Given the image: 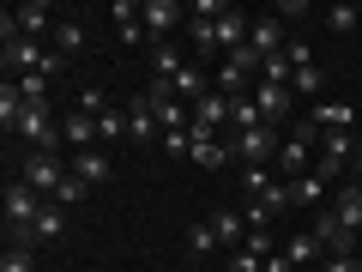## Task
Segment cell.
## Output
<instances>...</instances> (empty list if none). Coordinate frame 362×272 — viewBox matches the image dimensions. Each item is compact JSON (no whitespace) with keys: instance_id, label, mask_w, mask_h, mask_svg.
<instances>
[{"instance_id":"1","label":"cell","mask_w":362,"mask_h":272,"mask_svg":"<svg viewBox=\"0 0 362 272\" xmlns=\"http://www.w3.org/2000/svg\"><path fill=\"white\" fill-rule=\"evenodd\" d=\"M278 145H284V140H278V133L259 121V128H242V133H235L230 152H235V157H247V169H266V164H278Z\"/></svg>"},{"instance_id":"2","label":"cell","mask_w":362,"mask_h":272,"mask_svg":"<svg viewBox=\"0 0 362 272\" xmlns=\"http://www.w3.org/2000/svg\"><path fill=\"white\" fill-rule=\"evenodd\" d=\"M18 176L37 188V194H61V181H66V164L54 152H25V164H18Z\"/></svg>"},{"instance_id":"3","label":"cell","mask_w":362,"mask_h":272,"mask_svg":"<svg viewBox=\"0 0 362 272\" xmlns=\"http://www.w3.org/2000/svg\"><path fill=\"white\" fill-rule=\"evenodd\" d=\"M42 61H49V49H42L37 37H18L0 49V67H6V79H25V73H42Z\"/></svg>"},{"instance_id":"4","label":"cell","mask_w":362,"mask_h":272,"mask_svg":"<svg viewBox=\"0 0 362 272\" xmlns=\"http://www.w3.org/2000/svg\"><path fill=\"white\" fill-rule=\"evenodd\" d=\"M247 73L259 79V55H254V42H247V49H235V55H223V67H218V91H223V97H242Z\"/></svg>"},{"instance_id":"5","label":"cell","mask_w":362,"mask_h":272,"mask_svg":"<svg viewBox=\"0 0 362 272\" xmlns=\"http://www.w3.org/2000/svg\"><path fill=\"white\" fill-rule=\"evenodd\" d=\"M223 121H230V97H223V91H206L194 103V140H218Z\"/></svg>"},{"instance_id":"6","label":"cell","mask_w":362,"mask_h":272,"mask_svg":"<svg viewBox=\"0 0 362 272\" xmlns=\"http://www.w3.org/2000/svg\"><path fill=\"white\" fill-rule=\"evenodd\" d=\"M314 236H320V248H326V254H338V260H356V248H350L356 236H350L344 224H338V212H332V206H326L320 218H314Z\"/></svg>"},{"instance_id":"7","label":"cell","mask_w":362,"mask_h":272,"mask_svg":"<svg viewBox=\"0 0 362 272\" xmlns=\"http://www.w3.org/2000/svg\"><path fill=\"white\" fill-rule=\"evenodd\" d=\"M181 18H187V6H181V0H145V37H151V42H163Z\"/></svg>"},{"instance_id":"8","label":"cell","mask_w":362,"mask_h":272,"mask_svg":"<svg viewBox=\"0 0 362 272\" xmlns=\"http://www.w3.org/2000/svg\"><path fill=\"white\" fill-rule=\"evenodd\" d=\"M332 212H338V224H344L350 236L362 230V181H338L332 188Z\"/></svg>"},{"instance_id":"9","label":"cell","mask_w":362,"mask_h":272,"mask_svg":"<svg viewBox=\"0 0 362 272\" xmlns=\"http://www.w3.org/2000/svg\"><path fill=\"white\" fill-rule=\"evenodd\" d=\"M247 97H254V109H259L266 121L290 115V103H296V91H290V85H259V79H254V91H247Z\"/></svg>"},{"instance_id":"10","label":"cell","mask_w":362,"mask_h":272,"mask_svg":"<svg viewBox=\"0 0 362 272\" xmlns=\"http://www.w3.org/2000/svg\"><path fill=\"white\" fill-rule=\"evenodd\" d=\"M247 42H254V55H259V61H266V55H284V49H290L284 18H278V13H272V18H254V37H247Z\"/></svg>"},{"instance_id":"11","label":"cell","mask_w":362,"mask_h":272,"mask_svg":"<svg viewBox=\"0 0 362 272\" xmlns=\"http://www.w3.org/2000/svg\"><path fill=\"white\" fill-rule=\"evenodd\" d=\"M13 18H18V30H25V37H37V42H49V30L61 25V18H54L42 0H25V6H13Z\"/></svg>"},{"instance_id":"12","label":"cell","mask_w":362,"mask_h":272,"mask_svg":"<svg viewBox=\"0 0 362 272\" xmlns=\"http://www.w3.org/2000/svg\"><path fill=\"white\" fill-rule=\"evenodd\" d=\"M247 37H254V18L230 6V13L218 18V49H223V55H235V49H247Z\"/></svg>"},{"instance_id":"13","label":"cell","mask_w":362,"mask_h":272,"mask_svg":"<svg viewBox=\"0 0 362 272\" xmlns=\"http://www.w3.org/2000/svg\"><path fill=\"white\" fill-rule=\"evenodd\" d=\"M66 169H73V176L85 181V188H97V181H109V157L97 152V145H90V152H73V157H66Z\"/></svg>"},{"instance_id":"14","label":"cell","mask_w":362,"mask_h":272,"mask_svg":"<svg viewBox=\"0 0 362 272\" xmlns=\"http://www.w3.org/2000/svg\"><path fill=\"white\" fill-rule=\"evenodd\" d=\"M157 128H163V121H157V109H151V97H133V103H127V140H151V133Z\"/></svg>"},{"instance_id":"15","label":"cell","mask_w":362,"mask_h":272,"mask_svg":"<svg viewBox=\"0 0 362 272\" xmlns=\"http://www.w3.org/2000/svg\"><path fill=\"white\" fill-rule=\"evenodd\" d=\"M211 230H218V248H223V254L247 248V218H242V212H218V218H211Z\"/></svg>"},{"instance_id":"16","label":"cell","mask_w":362,"mask_h":272,"mask_svg":"<svg viewBox=\"0 0 362 272\" xmlns=\"http://www.w3.org/2000/svg\"><path fill=\"white\" fill-rule=\"evenodd\" d=\"M308 121H314L320 133H350L356 109H350V103H314V109H308Z\"/></svg>"},{"instance_id":"17","label":"cell","mask_w":362,"mask_h":272,"mask_svg":"<svg viewBox=\"0 0 362 272\" xmlns=\"http://www.w3.org/2000/svg\"><path fill=\"white\" fill-rule=\"evenodd\" d=\"M290 206H332V194H326V181L308 169V176L290 181Z\"/></svg>"},{"instance_id":"18","label":"cell","mask_w":362,"mask_h":272,"mask_svg":"<svg viewBox=\"0 0 362 272\" xmlns=\"http://www.w3.org/2000/svg\"><path fill=\"white\" fill-rule=\"evenodd\" d=\"M49 49L61 55V61H66V55H78V49H85V25H78V18H61V25L49 30Z\"/></svg>"},{"instance_id":"19","label":"cell","mask_w":362,"mask_h":272,"mask_svg":"<svg viewBox=\"0 0 362 272\" xmlns=\"http://www.w3.org/2000/svg\"><path fill=\"white\" fill-rule=\"evenodd\" d=\"M61 133H66V145H73V152H90V140H97V115H85V109H78V115L61 121Z\"/></svg>"},{"instance_id":"20","label":"cell","mask_w":362,"mask_h":272,"mask_svg":"<svg viewBox=\"0 0 362 272\" xmlns=\"http://www.w3.org/2000/svg\"><path fill=\"white\" fill-rule=\"evenodd\" d=\"M18 115H25V97H18V85L6 79V85H0V128L18 133Z\"/></svg>"},{"instance_id":"21","label":"cell","mask_w":362,"mask_h":272,"mask_svg":"<svg viewBox=\"0 0 362 272\" xmlns=\"http://www.w3.org/2000/svg\"><path fill=\"white\" fill-rule=\"evenodd\" d=\"M187 157H194V164H206V169H223L235 152H230L223 140H194V152H187Z\"/></svg>"},{"instance_id":"22","label":"cell","mask_w":362,"mask_h":272,"mask_svg":"<svg viewBox=\"0 0 362 272\" xmlns=\"http://www.w3.org/2000/svg\"><path fill=\"white\" fill-rule=\"evenodd\" d=\"M259 121H266V115L254 109V97H247V91H242V97H230V128H235V133H242V128H259ZM266 128H272V121H266Z\"/></svg>"},{"instance_id":"23","label":"cell","mask_w":362,"mask_h":272,"mask_svg":"<svg viewBox=\"0 0 362 272\" xmlns=\"http://www.w3.org/2000/svg\"><path fill=\"white\" fill-rule=\"evenodd\" d=\"M66 230V218H61V206H42V218H37V230H30V242H54V236Z\"/></svg>"},{"instance_id":"24","label":"cell","mask_w":362,"mask_h":272,"mask_svg":"<svg viewBox=\"0 0 362 272\" xmlns=\"http://www.w3.org/2000/svg\"><path fill=\"white\" fill-rule=\"evenodd\" d=\"M284 254H290V260H296V266H302V260H320L326 248H320V236L308 230V236H290V242H284Z\"/></svg>"},{"instance_id":"25","label":"cell","mask_w":362,"mask_h":272,"mask_svg":"<svg viewBox=\"0 0 362 272\" xmlns=\"http://www.w3.org/2000/svg\"><path fill=\"white\" fill-rule=\"evenodd\" d=\"M320 85H326L320 67H296V79H290V91H296V97H320Z\"/></svg>"},{"instance_id":"26","label":"cell","mask_w":362,"mask_h":272,"mask_svg":"<svg viewBox=\"0 0 362 272\" xmlns=\"http://www.w3.org/2000/svg\"><path fill=\"white\" fill-rule=\"evenodd\" d=\"M350 152H356V140H350V133H320V157H332V164H344Z\"/></svg>"},{"instance_id":"27","label":"cell","mask_w":362,"mask_h":272,"mask_svg":"<svg viewBox=\"0 0 362 272\" xmlns=\"http://www.w3.org/2000/svg\"><path fill=\"white\" fill-rule=\"evenodd\" d=\"M151 67H157V79H175L181 73V55L169 49V42H151Z\"/></svg>"},{"instance_id":"28","label":"cell","mask_w":362,"mask_h":272,"mask_svg":"<svg viewBox=\"0 0 362 272\" xmlns=\"http://www.w3.org/2000/svg\"><path fill=\"white\" fill-rule=\"evenodd\" d=\"M13 85H18L25 103H49V79H42V73H25V79H13Z\"/></svg>"},{"instance_id":"29","label":"cell","mask_w":362,"mask_h":272,"mask_svg":"<svg viewBox=\"0 0 362 272\" xmlns=\"http://www.w3.org/2000/svg\"><path fill=\"white\" fill-rule=\"evenodd\" d=\"M223 272H266V260L254 248H235V254H223Z\"/></svg>"},{"instance_id":"30","label":"cell","mask_w":362,"mask_h":272,"mask_svg":"<svg viewBox=\"0 0 362 272\" xmlns=\"http://www.w3.org/2000/svg\"><path fill=\"white\" fill-rule=\"evenodd\" d=\"M78 109H85V115H97V121H103V115H109V109H115V103H109V97H103V91H97V85H85V91H78Z\"/></svg>"},{"instance_id":"31","label":"cell","mask_w":362,"mask_h":272,"mask_svg":"<svg viewBox=\"0 0 362 272\" xmlns=\"http://www.w3.org/2000/svg\"><path fill=\"white\" fill-rule=\"evenodd\" d=\"M97 140H127V109H109V115L97 121Z\"/></svg>"},{"instance_id":"32","label":"cell","mask_w":362,"mask_h":272,"mask_svg":"<svg viewBox=\"0 0 362 272\" xmlns=\"http://www.w3.org/2000/svg\"><path fill=\"white\" fill-rule=\"evenodd\" d=\"M187 248H194V254H218V230H211V224H194V230H187Z\"/></svg>"},{"instance_id":"33","label":"cell","mask_w":362,"mask_h":272,"mask_svg":"<svg viewBox=\"0 0 362 272\" xmlns=\"http://www.w3.org/2000/svg\"><path fill=\"white\" fill-rule=\"evenodd\" d=\"M85 194H90V188H85V181L73 176V169H66V181H61V194H54V206H78V200H85Z\"/></svg>"},{"instance_id":"34","label":"cell","mask_w":362,"mask_h":272,"mask_svg":"<svg viewBox=\"0 0 362 272\" xmlns=\"http://www.w3.org/2000/svg\"><path fill=\"white\" fill-rule=\"evenodd\" d=\"M0 272H37L30 248H6V254H0Z\"/></svg>"},{"instance_id":"35","label":"cell","mask_w":362,"mask_h":272,"mask_svg":"<svg viewBox=\"0 0 362 272\" xmlns=\"http://www.w3.org/2000/svg\"><path fill=\"white\" fill-rule=\"evenodd\" d=\"M350 25H362L356 6H326V30H350Z\"/></svg>"},{"instance_id":"36","label":"cell","mask_w":362,"mask_h":272,"mask_svg":"<svg viewBox=\"0 0 362 272\" xmlns=\"http://www.w3.org/2000/svg\"><path fill=\"white\" fill-rule=\"evenodd\" d=\"M284 55H290V67H314V49H308V42H302V37H296V42H290V49H284Z\"/></svg>"},{"instance_id":"37","label":"cell","mask_w":362,"mask_h":272,"mask_svg":"<svg viewBox=\"0 0 362 272\" xmlns=\"http://www.w3.org/2000/svg\"><path fill=\"white\" fill-rule=\"evenodd\" d=\"M278 18H308V0H278Z\"/></svg>"},{"instance_id":"38","label":"cell","mask_w":362,"mask_h":272,"mask_svg":"<svg viewBox=\"0 0 362 272\" xmlns=\"http://www.w3.org/2000/svg\"><path fill=\"white\" fill-rule=\"evenodd\" d=\"M266 272H296V260H290V254H284V248H278V254H272V260H266Z\"/></svg>"},{"instance_id":"39","label":"cell","mask_w":362,"mask_h":272,"mask_svg":"<svg viewBox=\"0 0 362 272\" xmlns=\"http://www.w3.org/2000/svg\"><path fill=\"white\" fill-rule=\"evenodd\" d=\"M320 272H356V260H338V254H326V266Z\"/></svg>"},{"instance_id":"40","label":"cell","mask_w":362,"mask_h":272,"mask_svg":"<svg viewBox=\"0 0 362 272\" xmlns=\"http://www.w3.org/2000/svg\"><path fill=\"white\" fill-rule=\"evenodd\" d=\"M350 164H356V169H362V133H356V152H350Z\"/></svg>"}]
</instances>
